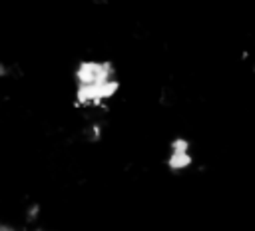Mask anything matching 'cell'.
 I'll return each instance as SVG.
<instances>
[{
    "label": "cell",
    "instance_id": "1",
    "mask_svg": "<svg viewBox=\"0 0 255 231\" xmlns=\"http://www.w3.org/2000/svg\"><path fill=\"white\" fill-rule=\"evenodd\" d=\"M165 165L171 173H183L193 165V145L185 135H175L167 145Z\"/></svg>",
    "mask_w": 255,
    "mask_h": 231
},
{
    "label": "cell",
    "instance_id": "2",
    "mask_svg": "<svg viewBox=\"0 0 255 231\" xmlns=\"http://www.w3.org/2000/svg\"><path fill=\"white\" fill-rule=\"evenodd\" d=\"M32 231H44V229H32Z\"/></svg>",
    "mask_w": 255,
    "mask_h": 231
}]
</instances>
